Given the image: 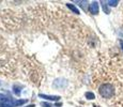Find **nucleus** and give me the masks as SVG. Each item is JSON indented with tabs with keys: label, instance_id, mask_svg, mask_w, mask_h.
Listing matches in <instances>:
<instances>
[{
	"label": "nucleus",
	"instance_id": "f03ea898",
	"mask_svg": "<svg viewBox=\"0 0 123 107\" xmlns=\"http://www.w3.org/2000/svg\"><path fill=\"white\" fill-rule=\"evenodd\" d=\"M14 102H12L4 94H0V107H13Z\"/></svg>",
	"mask_w": 123,
	"mask_h": 107
},
{
	"label": "nucleus",
	"instance_id": "6e6552de",
	"mask_svg": "<svg viewBox=\"0 0 123 107\" xmlns=\"http://www.w3.org/2000/svg\"><path fill=\"white\" fill-rule=\"evenodd\" d=\"M85 95H86V99H88V100H93L95 97L94 96V93H92V92H86Z\"/></svg>",
	"mask_w": 123,
	"mask_h": 107
},
{
	"label": "nucleus",
	"instance_id": "ddd939ff",
	"mask_svg": "<svg viewBox=\"0 0 123 107\" xmlns=\"http://www.w3.org/2000/svg\"><path fill=\"white\" fill-rule=\"evenodd\" d=\"M94 107H100V106H94Z\"/></svg>",
	"mask_w": 123,
	"mask_h": 107
},
{
	"label": "nucleus",
	"instance_id": "7ed1b4c3",
	"mask_svg": "<svg viewBox=\"0 0 123 107\" xmlns=\"http://www.w3.org/2000/svg\"><path fill=\"white\" fill-rule=\"evenodd\" d=\"M90 12L92 14H98V3L96 1H93L91 4H90Z\"/></svg>",
	"mask_w": 123,
	"mask_h": 107
},
{
	"label": "nucleus",
	"instance_id": "9b49d317",
	"mask_svg": "<svg viewBox=\"0 0 123 107\" xmlns=\"http://www.w3.org/2000/svg\"><path fill=\"white\" fill-rule=\"evenodd\" d=\"M41 105L43 106V107H53V106L50 105V104H48V103H45V102H44V103H41Z\"/></svg>",
	"mask_w": 123,
	"mask_h": 107
},
{
	"label": "nucleus",
	"instance_id": "9d476101",
	"mask_svg": "<svg viewBox=\"0 0 123 107\" xmlns=\"http://www.w3.org/2000/svg\"><path fill=\"white\" fill-rule=\"evenodd\" d=\"M80 6H81V8L84 9V10H87V4H88V2L87 1H80Z\"/></svg>",
	"mask_w": 123,
	"mask_h": 107
},
{
	"label": "nucleus",
	"instance_id": "39448f33",
	"mask_svg": "<svg viewBox=\"0 0 123 107\" xmlns=\"http://www.w3.org/2000/svg\"><path fill=\"white\" fill-rule=\"evenodd\" d=\"M67 6L68 9H70L71 11L73 12V13H75V14H79V11H78V9L76 8V6H74L73 4H71V3H67Z\"/></svg>",
	"mask_w": 123,
	"mask_h": 107
},
{
	"label": "nucleus",
	"instance_id": "f8f14e48",
	"mask_svg": "<svg viewBox=\"0 0 123 107\" xmlns=\"http://www.w3.org/2000/svg\"><path fill=\"white\" fill-rule=\"evenodd\" d=\"M120 45H121V48L123 50V40H120Z\"/></svg>",
	"mask_w": 123,
	"mask_h": 107
},
{
	"label": "nucleus",
	"instance_id": "20e7f679",
	"mask_svg": "<svg viewBox=\"0 0 123 107\" xmlns=\"http://www.w3.org/2000/svg\"><path fill=\"white\" fill-rule=\"evenodd\" d=\"M40 97L42 99H46L48 101H58L60 99V96H57V95H45V94H39Z\"/></svg>",
	"mask_w": 123,
	"mask_h": 107
},
{
	"label": "nucleus",
	"instance_id": "1a4fd4ad",
	"mask_svg": "<svg viewBox=\"0 0 123 107\" xmlns=\"http://www.w3.org/2000/svg\"><path fill=\"white\" fill-rule=\"evenodd\" d=\"M27 103V100H22V101H16L14 102V105L15 106H19V105H23V104Z\"/></svg>",
	"mask_w": 123,
	"mask_h": 107
},
{
	"label": "nucleus",
	"instance_id": "f257e3e1",
	"mask_svg": "<svg viewBox=\"0 0 123 107\" xmlns=\"http://www.w3.org/2000/svg\"><path fill=\"white\" fill-rule=\"evenodd\" d=\"M98 92H100L101 96H103L104 99H110L113 95V86L111 84H103L98 88Z\"/></svg>",
	"mask_w": 123,
	"mask_h": 107
},
{
	"label": "nucleus",
	"instance_id": "423d86ee",
	"mask_svg": "<svg viewBox=\"0 0 123 107\" xmlns=\"http://www.w3.org/2000/svg\"><path fill=\"white\" fill-rule=\"evenodd\" d=\"M102 8H103L104 12L106 14H109V9H108V4H107V1H102Z\"/></svg>",
	"mask_w": 123,
	"mask_h": 107
},
{
	"label": "nucleus",
	"instance_id": "0eeeda50",
	"mask_svg": "<svg viewBox=\"0 0 123 107\" xmlns=\"http://www.w3.org/2000/svg\"><path fill=\"white\" fill-rule=\"evenodd\" d=\"M118 3H119V1H117V0H110V1H107V4L109 6H116Z\"/></svg>",
	"mask_w": 123,
	"mask_h": 107
}]
</instances>
